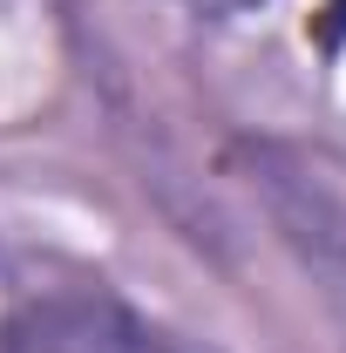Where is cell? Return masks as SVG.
<instances>
[{
    "label": "cell",
    "instance_id": "6da1fadb",
    "mask_svg": "<svg viewBox=\"0 0 346 353\" xmlns=\"http://www.w3.org/2000/svg\"><path fill=\"white\" fill-rule=\"evenodd\" d=\"M0 353H204V347L102 285H75V292H48L34 306H21L14 326L0 333Z\"/></svg>",
    "mask_w": 346,
    "mask_h": 353
}]
</instances>
